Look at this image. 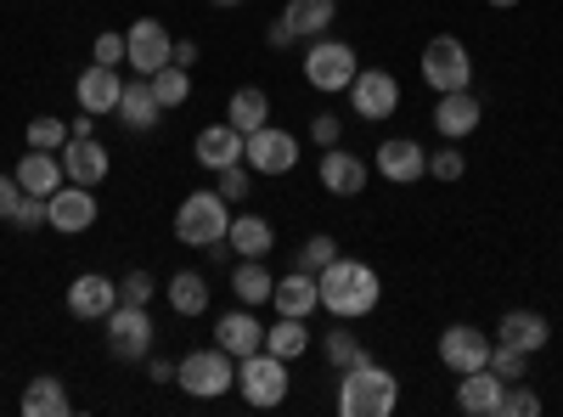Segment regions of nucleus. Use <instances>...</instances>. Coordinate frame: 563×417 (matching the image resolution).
<instances>
[{
    "mask_svg": "<svg viewBox=\"0 0 563 417\" xmlns=\"http://www.w3.org/2000/svg\"><path fill=\"white\" fill-rule=\"evenodd\" d=\"M547 339H552V328H547L541 310H507L496 321V344H512V350H525V355L547 350Z\"/></svg>",
    "mask_w": 563,
    "mask_h": 417,
    "instance_id": "obj_24",
    "label": "nucleus"
},
{
    "mask_svg": "<svg viewBox=\"0 0 563 417\" xmlns=\"http://www.w3.org/2000/svg\"><path fill=\"white\" fill-rule=\"evenodd\" d=\"M113 305H119V283L102 271H85L68 283V316H79V321H102Z\"/></svg>",
    "mask_w": 563,
    "mask_h": 417,
    "instance_id": "obj_15",
    "label": "nucleus"
},
{
    "mask_svg": "<svg viewBox=\"0 0 563 417\" xmlns=\"http://www.w3.org/2000/svg\"><path fill=\"white\" fill-rule=\"evenodd\" d=\"M490 373L501 384H519V378H530V355L512 350V344H490Z\"/></svg>",
    "mask_w": 563,
    "mask_h": 417,
    "instance_id": "obj_37",
    "label": "nucleus"
},
{
    "mask_svg": "<svg viewBox=\"0 0 563 417\" xmlns=\"http://www.w3.org/2000/svg\"><path fill=\"white\" fill-rule=\"evenodd\" d=\"M243 164L254 175H288V169H299V142L288 130H276V124H260L243 142Z\"/></svg>",
    "mask_w": 563,
    "mask_h": 417,
    "instance_id": "obj_10",
    "label": "nucleus"
},
{
    "mask_svg": "<svg viewBox=\"0 0 563 417\" xmlns=\"http://www.w3.org/2000/svg\"><path fill=\"white\" fill-rule=\"evenodd\" d=\"M490 333H479L474 321H451V328L440 333V361L451 366V373H479V366H490Z\"/></svg>",
    "mask_w": 563,
    "mask_h": 417,
    "instance_id": "obj_11",
    "label": "nucleus"
},
{
    "mask_svg": "<svg viewBox=\"0 0 563 417\" xmlns=\"http://www.w3.org/2000/svg\"><path fill=\"white\" fill-rule=\"evenodd\" d=\"M90 63L119 68V63H124V34H97V45H90Z\"/></svg>",
    "mask_w": 563,
    "mask_h": 417,
    "instance_id": "obj_44",
    "label": "nucleus"
},
{
    "mask_svg": "<svg viewBox=\"0 0 563 417\" xmlns=\"http://www.w3.org/2000/svg\"><path fill=\"white\" fill-rule=\"evenodd\" d=\"M12 175H18V187L34 193V198H52L63 180H68V175H63V153H40V147H29Z\"/></svg>",
    "mask_w": 563,
    "mask_h": 417,
    "instance_id": "obj_23",
    "label": "nucleus"
},
{
    "mask_svg": "<svg viewBox=\"0 0 563 417\" xmlns=\"http://www.w3.org/2000/svg\"><path fill=\"white\" fill-rule=\"evenodd\" d=\"M97 215H102V204L90 198V187H79V180H63V187L45 198V226H57V231H90L97 226Z\"/></svg>",
    "mask_w": 563,
    "mask_h": 417,
    "instance_id": "obj_13",
    "label": "nucleus"
},
{
    "mask_svg": "<svg viewBox=\"0 0 563 417\" xmlns=\"http://www.w3.org/2000/svg\"><path fill=\"white\" fill-rule=\"evenodd\" d=\"M147 373H153V384H175V366H169V361H153Z\"/></svg>",
    "mask_w": 563,
    "mask_h": 417,
    "instance_id": "obj_49",
    "label": "nucleus"
},
{
    "mask_svg": "<svg viewBox=\"0 0 563 417\" xmlns=\"http://www.w3.org/2000/svg\"><path fill=\"white\" fill-rule=\"evenodd\" d=\"M310 142L327 153V147H339L344 142V119L339 113H316V124H310Z\"/></svg>",
    "mask_w": 563,
    "mask_h": 417,
    "instance_id": "obj_42",
    "label": "nucleus"
},
{
    "mask_svg": "<svg viewBox=\"0 0 563 417\" xmlns=\"http://www.w3.org/2000/svg\"><path fill=\"white\" fill-rule=\"evenodd\" d=\"M68 124L63 119H52V113H45V119H29V147H40V153H63L68 147Z\"/></svg>",
    "mask_w": 563,
    "mask_h": 417,
    "instance_id": "obj_36",
    "label": "nucleus"
},
{
    "mask_svg": "<svg viewBox=\"0 0 563 417\" xmlns=\"http://www.w3.org/2000/svg\"><path fill=\"white\" fill-rule=\"evenodd\" d=\"M265 40H271V45H294V29H288V18H276V23L265 29Z\"/></svg>",
    "mask_w": 563,
    "mask_h": 417,
    "instance_id": "obj_48",
    "label": "nucleus"
},
{
    "mask_svg": "<svg viewBox=\"0 0 563 417\" xmlns=\"http://www.w3.org/2000/svg\"><path fill=\"white\" fill-rule=\"evenodd\" d=\"M119 119L130 124V130H153L158 119H164V108H158V97H153V85L147 79H124V90H119Z\"/></svg>",
    "mask_w": 563,
    "mask_h": 417,
    "instance_id": "obj_27",
    "label": "nucleus"
},
{
    "mask_svg": "<svg viewBox=\"0 0 563 417\" xmlns=\"http://www.w3.org/2000/svg\"><path fill=\"white\" fill-rule=\"evenodd\" d=\"M225 124H238L243 135H254L260 124H271V97L260 85H238V90H231V102H225Z\"/></svg>",
    "mask_w": 563,
    "mask_h": 417,
    "instance_id": "obj_29",
    "label": "nucleus"
},
{
    "mask_svg": "<svg viewBox=\"0 0 563 417\" xmlns=\"http://www.w3.org/2000/svg\"><path fill=\"white\" fill-rule=\"evenodd\" d=\"M102 339H108V350H113L119 361H147V355H153V339H158L153 310H147V305H113V310L102 316Z\"/></svg>",
    "mask_w": 563,
    "mask_h": 417,
    "instance_id": "obj_5",
    "label": "nucleus"
},
{
    "mask_svg": "<svg viewBox=\"0 0 563 417\" xmlns=\"http://www.w3.org/2000/svg\"><path fill=\"white\" fill-rule=\"evenodd\" d=\"M372 164H378V175L395 180V187H411V180L429 175V147H422L417 135H389V142L372 153Z\"/></svg>",
    "mask_w": 563,
    "mask_h": 417,
    "instance_id": "obj_14",
    "label": "nucleus"
},
{
    "mask_svg": "<svg viewBox=\"0 0 563 417\" xmlns=\"http://www.w3.org/2000/svg\"><path fill=\"white\" fill-rule=\"evenodd\" d=\"M23 204V187H18V175H0V220H12V209Z\"/></svg>",
    "mask_w": 563,
    "mask_h": 417,
    "instance_id": "obj_46",
    "label": "nucleus"
},
{
    "mask_svg": "<svg viewBox=\"0 0 563 417\" xmlns=\"http://www.w3.org/2000/svg\"><path fill=\"white\" fill-rule=\"evenodd\" d=\"M243 142H249V135H243L238 124H209V130H198L192 158L220 175V169H231V164H243Z\"/></svg>",
    "mask_w": 563,
    "mask_h": 417,
    "instance_id": "obj_19",
    "label": "nucleus"
},
{
    "mask_svg": "<svg viewBox=\"0 0 563 417\" xmlns=\"http://www.w3.org/2000/svg\"><path fill=\"white\" fill-rule=\"evenodd\" d=\"M355 74H361V57H355V45H344V40H310V52H305V79L316 85V90H350L355 85Z\"/></svg>",
    "mask_w": 563,
    "mask_h": 417,
    "instance_id": "obj_8",
    "label": "nucleus"
},
{
    "mask_svg": "<svg viewBox=\"0 0 563 417\" xmlns=\"http://www.w3.org/2000/svg\"><path fill=\"white\" fill-rule=\"evenodd\" d=\"M355 361H366V344H361V333H350V328H333L327 333V366H355Z\"/></svg>",
    "mask_w": 563,
    "mask_h": 417,
    "instance_id": "obj_35",
    "label": "nucleus"
},
{
    "mask_svg": "<svg viewBox=\"0 0 563 417\" xmlns=\"http://www.w3.org/2000/svg\"><path fill=\"white\" fill-rule=\"evenodd\" d=\"M276 288V276L265 260H238L231 265V294H238V305H265Z\"/></svg>",
    "mask_w": 563,
    "mask_h": 417,
    "instance_id": "obj_31",
    "label": "nucleus"
},
{
    "mask_svg": "<svg viewBox=\"0 0 563 417\" xmlns=\"http://www.w3.org/2000/svg\"><path fill=\"white\" fill-rule=\"evenodd\" d=\"M40 220H45V198H34V193H23V204L12 209V226H18V231H34Z\"/></svg>",
    "mask_w": 563,
    "mask_h": 417,
    "instance_id": "obj_45",
    "label": "nucleus"
},
{
    "mask_svg": "<svg viewBox=\"0 0 563 417\" xmlns=\"http://www.w3.org/2000/svg\"><path fill=\"white\" fill-rule=\"evenodd\" d=\"M108 169H113V158H108V147L97 142V135H68V147H63V175L68 180H79V187H102Z\"/></svg>",
    "mask_w": 563,
    "mask_h": 417,
    "instance_id": "obj_16",
    "label": "nucleus"
},
{
    "mask_svg": "<svg viewBox=\"0 0 563 417\" xmlns=\"http://www.w3.org/2000/svg\"><path fill=\"white\" fill-rule=\"evenodd\" d=\"M429 175H434V180H462V175H467V158H462V147H456V142L434 147V153H429Z\"/></svg>",
    "mask_w": 563,
    "mask_h": 417,
    "instance_id": "obj_39",
    "label": "nucleus"
},
{
    "mask_svg": "<svg viewBox=\"0 0 563 417\" xmlns=\"http://www.w3.org/2000/svg\"><path fill=\"white\" fill-rule=\"evenodd\" d=\"M288 361H282V355H271V350H254V355H243L238 361V389H243V400L249 406H282V400H288Z\"/></svg>",
    "mask_w": 563,
    "mask_h": 417,
    "instance_id": "obj_7",
    "label": "nucleus"
},
{
    "mask_svg": "<svg viewBox=\"0 0 563 417\" xmlns=\"http://www.w3.org/2000/svg\"><path fill=\"white\" fill-rule=\"evenodd\" d=\"M23 417H63L68 411V389H63V378H52V373H40V378H29V389H23Z\"/></svg>",
    "mask_w": 563,
    "mask_h": 417,
    "instance_id": "obj_32",
    "label": "nucleus"
},
{
    "mask_svg": "<svg viewBox=\"0 0 563 417\" xmlns=\"http://www.w3.org/2000/svg\"><path fill=\"white\" fill-rule=\"evenodd\" d=\"M395 406H400V378L389 366H378L372 355L344 366V378H339V411L344 417H389Z\"/></svg>",
    "mask_w": 563,
    "mask_h": 417,
    "instance_id": "obj_2",
    "label": "nucleus"
},
{
    "mask_svg": "<svg viewBox=\"0 0 563 417\" xmlns=\"http://www.w3.org/2000/svg\"><path fill=\"white\" fill-rule=\"evenodd\" d=\"M153 97H158V108H180L186 97H192V68H180V63H164L153 79Z\"/></svg>",
    "mask_w": 563,
    "mask_h": 417,
    "instance_id": "obj_34",
    "label": "nucleus"
},
{
    "mask_svg": "<svg viewBox=\"0 0 563 417\" xmlns=\"http://www.w3.org/2000/svg\"><path fill=\"white\" fill-rule=\"evenodd\" d=\"M119 90H124V79H119V68H108V63H90L79 79H74V97H79V108L85 113H119Z\"/></svg>",
    "mask_w": 563,
    "mask_h": 417,
    "instance_id": "obj_17",
    "label": "nucleus"
},
{
    "mask_svg": "<svg viewBox=\"0 0 563 417\" xmlns=\"http://www.w3.org/2000/svg\"><path fill=\"white\" fill-rule=\"evenodd\" d=\"M490 7H501V12H507V7H519V0H490Z\"/></svg>",
    "mask_w": 563,
    "mask_h": 417,
    "instance_id": "obj_50",
    "label": "nucleus"
},
{
    "mask_svg": "<svg viewBox=\"0 0 563 417\" xmlns=\"http://www.w3.org/2000/svg\"><path fill=\"white\" fill-rule=\"evenodd\" d=\"M422 85L440 90V97L474 85V57H467V45L456 34H434L429 45H422Z\"/></svg>",
    "mask_w": 563,
    "mask_h": 417,
    "instance_id": "obj_6",
    "label": "nucleus"
},
{
    "mask_svg": "<svg viewBox=\"0 0 563 417\" xmlns=\"http://www.w3.org/2000/svg\"><path fill=\"white\" fill-rule=\"evenodd\" d=\"M541 411V395L519 378V384H507V395H501V417H536Z\"/></svg>",
    "mask_w": 563,
    "mask_h": 417,
    "instance_id": "obj_40",
    "label": "nucleus"
},
{
    "mask_svg": "<svg viewBox=\"0 0 563 417\" xmlns=\"http://www.w3.org/2000/svg\"><path fill=\"white\" fill-rule=\"evenodd\" d=\"M225 204H243L249 198V169L243 164H231V169H220V187H214Z\"/></svg>",
    "mask_w": 563,
    "mask_h": 417,
    "instance_id": "obj_43",
    "label": "nucleus"
},
{
    "mask_svg": "<svg viewBox=\"0 0 563 417\" xmlns=\"http://www.w3.org/2000/svg\"><path fill=\"white\" fill-rule=\"evenodd\" d=\"M209 7H238V0H209Z\"/></svg>",
    "mask_w": 563,
    "mask_h": 417,
    "instance_id": "obj_51",
    "label": "nucleus"
},
{
    "mask_svg": "<svg viewBox=\"0 0 563 417\" xmlns=\"http://www.w3.org/2000/svg\"><path fill=\"white\" fill-rule=\"evenodd\" d=\"M479 119H485V108H479L474 90H445V97L434 102V130L445 135V142H462V135H474Z\"/></svg>",
    "mask_w": 563,
    "mask_h": 417,
    "instance_id": "obj_18",
    "label": "nucleus"
},
{
    "mask_svg": "<svg viewBox=\"0 0 563 417\" xmlns=\"http://www.w3.org/2000/svg\"><path fill=\"white\" fill-rule=\"evenodd\" d=\"M175 384L198 400H220L225 389H238V355H225L220 344L214 350H192L175 361Z\"/></svg>",
    "mask_w": 563,
    "mask_h": 417,
    "instance_id": "obj_4",
    "label": "nucleus"
},
{
    "mask_svg": "<svg viewBox=\"0 0 563 417\" xmlns=\"http://www.w3.org/2000/svg\"><path fill=\"white\" fill-rule=\"evenodd\" d=\"M282 18H288L294 40H321L327 29H333V18H339V0H288Z\"/></svg>",
    "mask_w": 563,
    "mask_h": 417,
    "instance_id": "obj_26",
    "label": "nucleus"
},
{
    "mask_svg": "<svg viewBox=\"0 0 563 417\" xmlns=\"http://www.w3.org/2000/svg\"><path fill=\"white\" fill-rule=\"evenodd\" d=\"M169 63H180V68H192V63H198V40H175V52H169Z\"/></svg>",
    "mask_w": 563,
    "mask_h": 417,
    "instance_id": "obj_47",
    "label": "nucleus"
},
{
    "mask_svg": "<svg viewBox=\"0 0 563 417\" xmlns=\"http://www.w3.org/2000/svg\"><path fill=\"white\" fill-rule=\"evenodd\" d=\"M225 231H231V204H225L220 193L180 198V209H175V243H186V249H214V243H225Z\"/></svg>",
    "mask_w": 563,
    "mask_h": 417,
    "instance_id": "obj_3",
    "label": "nucleus"
},
{
    "mask_svg": "<svg viewBox=\"0 0 563 417\" xmlns=\"http://www.w3.org/2000/svg\"><path fill=\"white\" fill-rule=\"evenodd\" d=\"M316 294L327 305V316H339V321H355V316H372L384 299V283H378V271H372L366 260H333V265H321L316 271Z\"/></svg>",
    "mask_w": 563,
    "mask_h": 417,
    "instance_id": "obj_1",
    "label": "nucleus"
},
{
    "mask_svg": "<svg viewBox=\"0 0 563 417\" xmlns=\"http://www.w3.org/2000/svg\"><path fill=\"white\" fill-rule=\"evenodd\" d=\"M316 344V333L305 328V316H276V328H265V350L282 355V361H294Z\"/></svg>",
    "mask_w": 563,
    "mask_h": 417,
    "instance_id": "obj_33",
    "label": "nucleus"
},
{
    "mask_svg": "<svg viewBox=\"0 0 563 417\" xmlns=\"http://www.w3.org/2000/svg\"><path fill=\"white\" fill-rule=\"evenodd\" d=\"M366 158H355V153H344V147H327L321 153V187L333 193V198H361L366 193Z\"/></svg>",
    "mask_w": 563,
    "mask_h": 417,
    "instance_id": "obj_20",
    "label": "nucleus"
},
{
    "mask_svg": "<svg viewBox=\"0 0 563 417\" xmlns=\"http://www.w3.org/2000/svg\"><path fill=\"white\" fill-rule=\"evenodd\" d=\"M333 260H339V243H333V238H305V243H299V260H294V265L316 276L321 265H333Z\"/></svg>",
    "mask_w": 563,
    "mask_h": 417,
    "instance_id": "obj_38",
    "label": "nucleus"
},
{
    "mask_svg": "<svg viewBox=\"0 0 563 417\" xmlns=\"http://www.w3.org/2000/svg\"><path fill=\"white\" fill-rule=\"evenodd\" d=\"M158 283H153V271H130L124 283H119V305H153Z\"/></svg>",
    "mask_w": 563,
    "mask_h": 417,
    "instance_id": "obj_41",
    "label": "nucleus"
},
{
    "mask_svg": "<svg viewBox=\"0 0 563 417\" xmlns=\"http://www.w3.org/2000/svg\"><path fill=\"white\" fill-rule=\"evenodd\" d=\"M169 52H175V40H169V29H164L158 18H135V23L124 29V63H130L141 79H153V74L169 63Z\"/></svg>",
    "mask_w": 563,
    "mask_h": 417,
    "instance_id": "obj_9",
    "label": "nucleus"
},
{
    "mask_svg": "<svg viewBox=\"0 0 563 417\" xmlns=\"http://www.w3.org/2000/svg\"><path fill=\"white\" fill-rule=\"evenodd\" d=\"M501 395H507V384L490 373V366L456 378V406H462L467 417H501Z\"/></svg>",
    "mask_w": 563,
    "mask_h": 417,
    "instance_id": "obj_21",
    "label": "nucleus"
},
{
    "mask_svg": "<svg viewBox=\"0 0 563 417\" xmlns=\"http://www.w3.org/2000/svg\"><path fill=\"white\" fill-rule=\"evenodd\" d=\"M350 108H355L366 124L389 119V113L400 108V79H395V74H384V68H361V74H355V85H350Z\"/></svg>",
    "mask_w": 563,
    "mask_h": 417,
    "instance_id": "obj_12",
    "label": "nucleus"
},
{
    "mask_svg": "<svg viewBox=\"0 0 563 417\" xmlns=\"http://www.w3.org/2000/svg\"><path fill=\"white\" fill-rule=\"evenodd\" d=\"M214 344L225 350V355H254V350H265V328L254 321V310L243 305V310H225L220 321H214Z\"/></svg>",
    "mask_w": 563,
    "mask_h": 417,
    "instance_id": "obj_22",
    "label": "nucleus"
},
{
    "mask_svg": "<svg viewBox=\"0 0 563 417\" xmlns=\"http://www.w3.org/2000/svg\"><path fill=\"white\" fill-rule=\"evenodd\" d=\"M271 305H276V316H310L316 305H321V294H316V276L310 271H288V276H276V288H271Z\"/></svg>",
    "mask_w": 563,
    "mask_h": 417,
    "instance_id": "obj_25",
    "label": "nucleus"
},
{
    "mask_svg": "<svg viewBox=\"0 0 563 417\" xmlns=\"http://www.w3.org/2000/svg\"><path fill=\"white\" fill-rule=\"evenodd\" d=\"M225 243L238 249L243 260H265L276 249V231L265 215H231V231H225Z\"/></svg>",
    "mask_w": 563,
    "mask_h": 417,
    "instance_id": "obj_28",
    "label": "nucleus"
},
{
    "mask_svg": "<svg viewBox=\"0 0 563 417\" xmlns=\"http://www.w3.org/2000/svg\"><path fill=\"white\" fill-rule=\"evenodd\" d=\"M164 299H169V310H175V316L192 321V316H203V310H209V283H203L198 271H175L169 283H164Z\"/></svg>",
    "mask_w": 563,
    "mask_h": 417,
    "instance_id": "obj_30",
    "label": "nucleus"
}]
</instances>
